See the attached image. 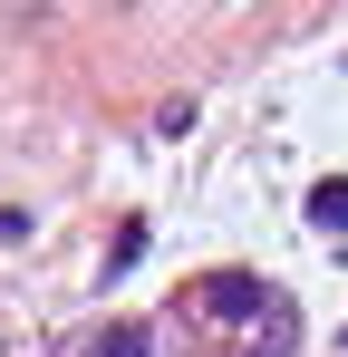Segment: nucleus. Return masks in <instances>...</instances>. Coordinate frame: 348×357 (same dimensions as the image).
I'll use <instances>...</instances> for the list:
<instances>
[{
  "label": "nucleus",
  "mask_w": 348,
  "mask_h": 357,
  "mask_svg": "<svg viewBox=\"0 0 348 357\" xmlns=\"http://www.w3.org/2000/svg\"><path fill=\"white\" fill-rule=\"evenodd\" d=\"M78 357H155V328H136V319H116V328H97Z\"/></svg>",
  "instance_id": "1"
},
{
  "label": "nucleus",
  "mask_w": 348,
  "mask_h": 357,
  "mask_svg": "<svg viewBox=\"0 0 348 357\" xmlns=\"http://www.w3.org/2000/svg\"><path fill=\"white\" fill-rule=\"evenodd\" d=\"M203 299H213V309H223V319H232V309H271V299H281V290H271V280H213V290H203Z\"/></svg>",
  "instance_id": "2"
},
{
  "label": "nucleus",
  "mask_w": 348,
  "mask_h": 357,
  "mask_svg": "<svg viewBox=\"0 0 348 357\" xmlns=\"http://www.w3.org/2000/svg\"><path fill=\"white\" fill-rule=\"evenodd\" d=\"M310 222L319 232H348V183H310Z\"/></svg>",
  "instance_id": "3"
}]
</instances>
